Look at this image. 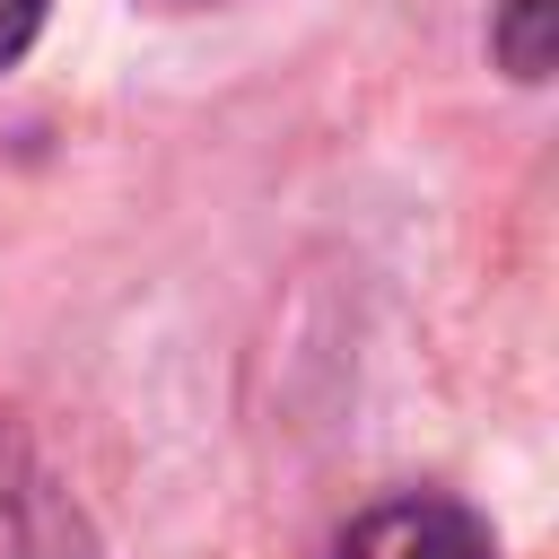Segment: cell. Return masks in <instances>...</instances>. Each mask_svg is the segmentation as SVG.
<instances>
[{"instance_id": "6da1fadb", "label": "cell", "mask_w": 559, "mask_h": 559, "mask_svg": "<svg viewBox=\"0 0 559 559\" xmlns=\"http://www.w3.org/2000/svg\"><path fill=\"white\" fill-rule=\"evenodd\" d=\"M0 559H96L79 498L9 419H0Z\"/></svg>"}, {"instance_id": "7a4b0ae2", "label": "cell", "mask_w": 559, "mask_h": 559, "mask_svg": "<svg viewBox=\"0 0 559 559\" xmlns=\"http://www.w3.org/2000/svg\"><path fill=\"white\" fill-rule=\"evenodd\" d=\"M332 559H498V550H489V524H480L472 507L419 489V498L367 507V515L332 542Z\"/></svg>"}, {"instance_id": "3957f363", "label": "cell", "mask_w": 559, "mask_h": 559, "mask_svg": "<svg viewBox=\"0 0 559 559\" xmlns=\"http://www.w3.org/2000/svg\"><path fill=\"white\" fill-rule=\"evenodd\" d=\"M550 26H559L550 0H498L489 44H498V61H507L515 79H542V70H550Z\"/></svg>"}, {"instance_id": "277c9868", "label": "cell", "mask_w": 559, "mask_h": 559, "mask_svg": "<svg viewBox=\"0 0 559 559\" xmlns=\"http://www.w3.org/2000/svg\"><path fill=\"white\" fill-rule=\"evenodd\" d=\"M44 9H52V0H0V70H17V52H26L35 26H44Z\"/></svg>"}]
</instances>
